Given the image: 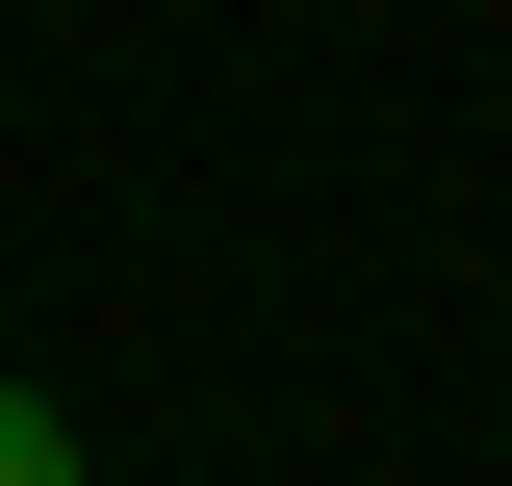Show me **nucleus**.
<instances>
[{"mask_svg": "<svg viewBox=\"0 0 512 486\" xmlns=\"http://www.w3.org/2000/svg\"><path fill=\"white\" fill-rule=\"evenodd\" d=\"M0 486H77V435H52V384H0Z\"/></svg>", "mask_w": 512, "mask_h": 486, "instance_id": "nucleus-1", "label": "nucleus"}]
</instances>
